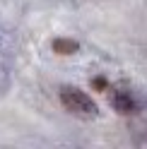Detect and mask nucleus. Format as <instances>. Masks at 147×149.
I'll list each match as a JSON object with an SVG mask.
<instances>
[{
    "label": "nucleus",
    "instance_id": "3",
    "mask_svg": "<svg viewBox=\"0 0 147 149\" xmlns=\"http://www.w3.org/2000/svg\"><path fill=\"white\" fill-rule=\"evenodd\" d=\"M51 48H53V53H58V55H72V53L80 51V43L75 39H53Z\"/></svg>",
    "mask_w": 147,
    "mask_h": 149
},
{
    "label": "nucleus",
    "instance_id": "1",
    "mask_svg": "<svg viewBox=\"0 0 147 149\" xmlns=\"http://www.w3.org/2000/svg\"><path fill=\"white\" fill-rule=\"evenodd\" d=\"M60 104L65 106V111H70L77 118H97L99 116L94 99L77 87H63L60 89Z\"/></svg>",
    "mask_w": 147,
    "mask_h": 149
},
{
    "label": "nucleus",
    "instance_id": "4",
    "mask_svg": "<svg viewBox=\"0 0 147 149\" xmlns=\"http://www.w3.org/2000/svg\"><path fill=\"white\" fill-rule=\"evenodd\" d=\"M92 84H94L97 89H106V87H108V84H106V79H104V77H94V79H92Z\"/></svg>",
    "mask_w": 147,
    "mask_h": 149
},
{
    "label": "nucleus",
    "instance_id": "2",
    "mask_svg": "<svg viewBox=\"0 0 147 149\" xmlns=\"http://www.w3.org/2000/svg\"><path fill=\"white\" fill-rule=\"evenodd\" d=\"M111 106L121 116H130V113H137L145 106V99L133 89H113L111 91Z\"/></svg>",
    "mask_w": 147,
    "mask_h": 149
}]
</instances>
